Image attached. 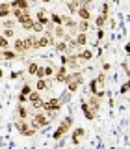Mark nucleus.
Listing matches in <instances>:
<instances>
[{
    "label": "nucleus",
    "instance_id": "1",
    "mask_svg": "<svg viewBox=\"0 0 130 149\" xmlns=\"http://www.w3.org/2000/svg\"><path fill=\"white\" fill-rule=\"evenodd\" d=\"M52 114L54 112H48V114H43V112H35L34 118L30 119V125L32 129H45L46 125H50V121H52Z\"/></svg>",
    "mask_w": 130,
    "mask_h": 149
},
{
    "label": "nucleus",
    "instance_id": "2",
    "mask_svg": "<svg viewBox=\"0 0 130 149\" xmlns=\"http://www.w3.org/2000/svg\"><path fill=\"white\" fill-rule=\"evenodd\" d=\"M73 118H71V116H69V118H65L63 121H62V123H59V127L58 129H56L54 130V134H52V138L54 140H59V138H63L65 136V134H67L69 132V129H71L73 127Z\"/></svg>",
    "mask_w": 130,
    "mask_h": 149
},
{
    "label": "nucleus",
    "instance_id": "3",
    "mask_svg": "<svg viewBox=\"0 0 130 149\" xmlns=\"http://www.w3.org/2000/svg\"><path fill=\"white\" fill-rule=\"evenodd\" d=\"M63 102L59 99H50V101H43V112H58L62 108Z\"/></svg>",
    "mask_w": 130,
    "mask_h": 149
},
{
    "label": "nucleus",
    "instance_id": "4",
    "mask_svg": "<svg viewBox=\"0 0 130 149\" xmlns=\"http://www.w3.org/2000/svg\"><path fill=\"white\" fill-rule=\"evenodd\" d=\"M52 77L56 78L58 82H63V84H67L69 82V73H67V65H62V67L58 69V71H54Z\"/></svg>",
    "mask_w": 130,
    "mask_h": 149
},
{
    "label": "nucleus",
    "instance_id": "5",
    "mask_svg": "<svg viewBox=\"0 0 130 149\" xmlns=\"http://www.w3.org/2000/svg\"><path fill=\"white\" fill-rule=\"evenodd\" d=\"M76 15L80 17V19H84V21H89V19H91V11H89V8H87V6L80 4L78 9H76Z\"/></svg>",
    "mask_w": 130,
    "mask_h": 149
},
{
    "label": "nucleus",
    "instance_id": "6",
    "mask_svg": "<svg viewBox=\"0 0 130 149\" xmlns=\"http://www.w3.org/2000/svg\"><path fill=\"white\" fill-rule=\"evenodd\" d=\"M86 136V130H84L82 127H78V129H74L73 130V143L74 146H78V143L82 142V138Z\"/></svg>",
    "mask_w": 130,
    "mask_h": 149
},
{
    "label": "nucleus",
    "instance_id": "7",
    "mask_svg": "<svg viewBox=\"0 0 130 149\" xmlns=\"http://www.w3.org/2000/svg\"><path fill=\"white\" fill-rule=\"evenodd\" d=\"M11 15L17 19V21H21V19L24 17H30V11L28 9H21V8H11Z\"/></svg>",
    "mask_w": 130,
    "mask_h": 149
},
{
    "label": "nucleus",
    "instance_id": "8",
    "mask_svg": "<svg viewBox=\"0 0 130 149\" xmlns=\"http://www.w3.org/2000/svg\"><path fill=\"white\" fill-rule=\"evenodd\" d=\"M100 101H102V99H99L95 93H91V97H89V99H87L86 102H87V104H89L95 112H99V110H100Z\"/></svg>",
    "mask_w": 130,
    "mask_h": 149
},
{
    "label": "nucleus",
    "instance_id": "9",
    "mask_svg": "<svg viewBox=\"0 0 130 149\" xmlns=\"http://www.w3.org/2000/svg\"><path fill=\"white\" fill-rule=\"evenodd\" d=\"M82 112H84V116H86V118H87V119H95V116H97V112H95V110H93V108H91V106H89V104H87V102H86V101H84V102H82Z\"/></svg>",
    "mask_w": 130,
    "mask_h": 149
},
{
    "label": "nucleus",
    "instance_id": "10",
    "mask_svg": "<svg viewBox=\"0 0 130 149\" xmlns=\"http://www.w3.org/2000/svg\"><path fill=\"white\" fill-rule=\"evenodd\" d=\"M50 45V41H48V37L43 36V37H39V39H35V43L32 49H45V47H48Z\"/></svg>",
    "mask_w": 130,
    "mask_h": 149
},
{
    "label": "nucleus",
    "instance_id": "11",
    "mask_svg": "<svg viewBox=\"0 0 130 149\" xmlns=\"http://www.w3.org/2000/svg\"><path fill=\"white\" fill-rule=\"evenodd\" d=\"M74 41H76V47H86L87 45V32H80L74 37Z\"/></svg>",
    "mask_w": 130,
    "mask_h": 149
},
{
    "label": "nucleus",
    "instance_id": "12",
    "mask_svg": "<svg viewBox=\"0 0 130 149\" xmlns=\"http://www.w3.org/2000/svg\"><path fill=\"white\" fill-rule=\"evenodd\" d=\"M26 101L30 102V104H32V102H37V101H41V91H37V90H32V91L26 95Z\"/></svg>",
    "mask_w": 130,
    "mask_h": 149
},
{
    "label": "nucleus",
    "instance_id": "13",
    "mask_svg": "<svg viewBox=\"0 0 130 149\" xmlns=\"http://www.w3.org/2000/svg\"><path fill=\"white\" fill-rule=\"evenodd\" d=\"M11 17V6L9 4H0V19Z\"/></svg>",
    "mask_w": 130,
    "mask_h": 149
},
{
    "label": "nucleus",
    "instance_id": "14",
    "mask_svg": "<svg viewBox=\"0 0 130 149\" xmlns=\"http://www.w3.org/2000/svg\"><path fill=\"white\" fill-rule=\"evenodd\" d=\"M35 90L37 91H46L50 90V84L45 80V78H37V84H35Z\"/></svg>",
    "mask_w": 130,
    "mask_h": 149
},
{
    "label": "nucleus",
    "instance_id": "15",
    "mask_svg": "<svg viewBox=\"0 0 130 149\" xmlns=\"http://www.w3.org/2000/svg\"><path fill=\"white\" fill-rule=\"evenodd\" d=\"M17 56H19V54L15 52V50H8V49L0 50V58H4V60H15Z\"/></svg>",
    "mask_w": 130,
    "mask_h": 149
},
{
    "label": "nucleus",
    "instance_id": "16",
    "mask_svg": "<svg viewBox=\"0 0 130 149\" xmlns=\"http://www.w3.org/2000/svg\"><path fill=\"white\" fill-rule=\"evenodd\" d=\"M78 56V60H82V62H89V60H93V52L89 49H84L80 54H76Z\"/></svg>",
    "mask_w": 130,
    "mask_h": 149
},
{
    "label": "nucleus",
    "instance_id": "17",
    "mask_svg": "<svg viewBox=\"0 0 130 149\" xmlns=\"http://www.w3.org/2000/svg\"><path fill=\"white\" fill-rule=\"evenodd\" d=\"M9 6H11V8H21V9H28V8H30V2H28V0H13Z\"/></svg>",
    "mask_w": 130,
    "mask_h": 149
},
{
    "label": "nucleus",
    "instance_id": "18",
    "mask_svg": "<svg viewBox=\"0 0 130 149\" xmlns=\"http://www.w3.org/2000/svg\"><path fill=\"white\" fill-rule=\"evenodd\" d=\"M56 45V50H58V52H69V45H67V41H63V39H59L58 43H54Z\"/></svg>",
    "mask_w": 130,
    "mask_h": 149
},
{
    "label": "nucleus",
    "instance_id": "19",
    "mask_svg": "<svg viewBox=\"0 0 130 149\" xmlns=\"http://www.w3.org/2000/svg\"><path fill=\"white\" fill-rule=\"evenodd\" d=\"M17 112H19V118H22V119H28V116H30V110H28L26 104H19Z\"/></svg>",
    "mask_w": 130,
    "mask_h": 149
},
{
    "label": "nucleus",
    "instance_id": "20",
    "mask_svg": "<svg viewBox=\"0 0 130 149\" xmlns=\"http://www.w3.org/2000/svg\"><path fill=\"white\" fill-rule=\"evenodd\" d=\"M37 22H41V24H48V17H46V11L45 9H39L37 11Z\"/></svg>",
    "mask_w": 130,
    "mask_h": 149
},
{
    "label": "nucleus",
    "instance_id": "21",
    "mask_svg": "<svg viewBox=\"0 0 130 149\" xmlns=\"http://www.w3.org/2000/svg\"><path fill=\"white\" fill-rule=\"evenodd\" d=\"M13 50H15L17 54H21V52H24V41L22 39H15V43H13Z\"/></svg>",
    "mask_w": 130,
    "mask_h": 149
},
{
    "label": "nucleus",
    "instance_id": "22",
    "mask_svg": "<svg viewBox=\"0 0 130 149\" xmlns=\"http://www.w3.org/2000/svg\"><path fill=\"white\" fill-rule=\"evenodd\" d=\"M69 80H74V82L82 84V82H84V73H80V71H74L73 74H69Z\"/></svg>",
    "mask_w": 130,
    "mask_h": 149
},
{
    "label": "nucleus",
    "instance_id": "23",
    "mask_svg": "<svg viewBox=\"0 0 130 149\" xmlns=\"http://www.w3.org/2000/svg\"><path fill=\"white\" fill-rule=\"evenodd\" d=\"M19 22L22 24V28H24V30H32V26H34V21H32L30 17H24V19H21Z\"/></svg>",
    "mask_w": 130,
    "mask_h": 149
},
{
    "label": "nucleus",
    "instance_id": "24",
    "mask_svg": "<svg viewBox=\"0 0 130 149\" xmlns=\"http://www.w3.org/2000/svg\"><path fill=\"white\" fill-rule=\"evenodd\" d=\"M50 21H52V24H63V15H59V13L56 11V13L50 15Z\"/></svg>",
    "mask_w": 130,
    "mask_h": 149
},
{
    "label": "nucleus",
    "instance_id": "25",
    "mask_svg": "<svg viewBox=\"0 0 130 149\" xmlns=\"http://www.w3.org/2000/svg\"><path fill=\"white\" fill-rule=\"evenodd\" d=\"M76 28H78V32H87L89 30V21H84L82 19V21L76 24Z\"/></svg>",
    "mask_w": 130,
    "mask_h": 149
},
{
    "label": "nucleus",
    "instance_id": "26",
    "mask_svg": "<svg viewBox=\"0 0 130 149\" xmlns=\"http://www.w3.org/2000/svg\"><path fill=\"white\" fill-rule=\"evenodd\" d=\"M82 2H78V0H73V2H67V9L71 13H76V9H78V6H80Z\"/></svg>",
    "mask_w": 130,
    "mask_h": 149
},
{
    "label": "nucleus",
    "instance_id": "27",
    "mask_svg": "<svg viewBox=\"0 0 130 149\" xmlns=\"http://www.w3.org/2000/svg\"><path fill=\"white\" fill-rule=\"evenodd\" d=\"M106 19H108V15L100 13V15L97 17V28H104V24H106Z\"/></svg>",
    "mask_w": 130,
    "mask_h": 149
},
{
    "label": "nucleus",
    "instance_id": "28",
    "mask_svg": "<svg viewBox=\"0 0 130 149\" xmlns=\"http://www.w3.org/2000/svg\"><path fill=\"white\" fill-rule=\"evenodd\" d=\"M78 86H80L78 82H74V80H69V82H67V91H69V93H74V91L78 90Z\"/></svg>",
    "mask_w": 130,
    "mask_h": 149
},
{
    "label": "nucleus",
    "instance_id": "29",
    "mask_svg": "<svg viewBox=\"0 0 130 149\" xmlns=\"http://www.w3.org/2000/svg\"><path fill=\"white\" fill-rule=\"evenodd\" d=\"M22 41H24V49L26 50H30L32 49V47H34V43H35V37H26V39H22Z\"/></svg>",
    "mask_w": 130,
    "mask_h": 149
},
{
    "label": "nucleus",
    "instance_id": "30",
    "mask_svg": "<svg viewBox=\"0 0 130 149\" xmlns=\"http://www.w3.org/2000/svg\"><path fill=\"white\" fill-rule=\"evenodd\" d=\"M63 26H67V28H76V22H74L71 17H63Z\"/></svg>",
    "mask_w": 130,
    "mask_h": 149
},
{
    "label": "nucleus",
    "instance_id": "31",
    "mask_svg": "<svg viewBox=\"0 0 130 149\" xmlns=\"http://www.w3.org/2000/svg\"><path fill=\"white\" fill-rule=\"evenodd\" d=\"M8 47H9V39H8V37H4L2 34H0V50L8 49Z\"/></svg>",
    "mask_w": 130,
    "mask_h": 149
},
{
    "label": "nucleus",
    "instance_id": "32",
    "mask_svg": "<svg viewBox=\"0 0 130 149\" xmlns=\"http://www.w3.org/2000/svg\"><path fill=\"white\" fill-rule=\"evenodd\" d=\"M43 73H45V78L46 77H52V74H54V67H52V65H45V67H43Z\"/></svg>",
    "mask_w": 130,
    "mask_h": 149
},
{
    "label": "nucleus",
    "instance_id": "33",
    "mask_svg": "<svg viewBox=\"0 0 130 149\" xmlns=\"http://www.w3.org/2000/svg\"><path fill=\"white\" fill-rule=\"evenodd\" d=\"M37 67H39V63H37V62H32L30 65H28V74H35Z\"/></svg>",
    "mask_w": 130,
    "mask_h": 149
},
{
    "label": "nucleus",
    "instance_id": "34",
    "mask_svg": "<svg viewBox=\"0 0 130 149\" xmlns=\"http://www.w3.org/2000/svg\"><path fill=\"white\" fill-rule=\"evenodd\" d=\"M4 28H15V19H4Z\"/></svg>",
    "mask_w": 130,
    "mask_h": 149
},
{
    "label": "nucleus",
    "instance_id": "35",
    "mask_svg": "<svg viewBox=\"0 0 130 149\" xmlns=\"http://www.w3.org/2000/svg\"><path fill=\"white\" fill-rule=\"evenodd\" d=\"M4 37H8V39H11L13 36H15V30L13 28H4V34H2Z\"/></svg>",
    "mask_w": 130,
    "mask_h": 149
},
{
    "label": "nucleus",
    "instance_id": "36",
    "mask_svg": "<svg viewBox=\"0 0 130 149\" xmlns=\"http://www.w3.org/2000/svg\"><path fill=\"white\" fill-rule=\"evenodd\" d=\"M32 91V86H30V84H24V86H22V90H21V93H22V95H28V93H30Z\"/></svg>",
    "mask_w": 130,
    "mask_h": 149
},
{
    "label": "nucleus",
    "instance_id": "37",
    "mask_svg": "<svg viewBox=\"0 0 130 149\" xmlns=\"http://www.w3.org/2000/svg\"><path fill=\"white\" fill-rule=\"evenodd\" d=\"M32 30H34V32H43V24H41V22H34Z\"/></svg>",
    "mask_w": 130,
    "mask_h": 149
},
{
    "label": "nucleus",
    "instance_id": "38",
    "mask_svg": "<svg viewBox=\"0 0 130 149\" xmlns=\"http://www.w3.org/2000/svg\"><path fill=\"white\" fill-rule=\"evenodd\" d=\"M22 74H24L22 71H11V78H21Z\"/></svg>",
    "mask_w": 130,
    "mask_h": 149
},
{
    "label": "nucleus",
    "instance_id": "39",
    "mask_svg": "<svg viewBox=\"0 0 130 149\" xmlns=\"http://www.w3.org/2000/svg\"><path fill=\"white\" fill-rule=\"evenodd\" d=\"M97 80H99V82L102 84V86H104V82H106V74H104V73H100L99 77H97Z\"/></svg>",
    "mask_w": 130,
    "mask_h": 149
},
{
    "label": "nucleus",
    "instance_id": "40",
    "mask_svg": "<svg viewBox=\"0 0 130 149\" xmlns=\"http://www.w3.org/2000/svg\"><path fill=\"white\" fill-rule=\"evenodd\" d=\"M121 93H123V95H127V93H128V84H123V88H121Z\"/></svg>",
    "mask_w": 130,
    "mask_h": 149
},
{
    "label": "nucleus",
    "instance_id": "41",
    "mask_svg": "<svg viewBox=\"0 0 130 149\" xmlns=\"http://www.w3.org/2000/svg\"><path fill=\"white\" fill-rule=\"evenodd\" d=\"M108 11H110V6H108V4H104V6H102V13L108 15Z\"/></svg>",
    "mask_w": 130,
    "mask_h": 149
},
{
    "label": "nucleus",
    "instance_id": "42",
    "mask_svg": "<svg viewBox=\"0 0 130 149\" xmlns=\"http://www.w3.org/2000/svg\"><path fill=\"white\" fill-rule=\"evenodd\" d=\"M97 37H99V39H102V37H104V30H102V28H99V32H97Z\"/></svg>",
    "mask_w": 130,
    "mask_h": 149
},
{
    "label": "nucleus",
    "instance_id": "43",
    "mask_svg": "<svg viewBox=\"0 0 130 149\" xmlns=\"http://www.w3.org/2000/svg\"><path fill=\"white\" fill-rule=\"evenodd\" d=\"M59 60H62V65H67V54H65V52H63V56Z\"/></svg>",
    "mask_w": 130,
    "mask_h": 149
},
{
    "label": "nucleus",
    "instance_id": "44",
    "mask_svg": "<svg viewBox=\"0 0 130 149\" xmlns=\"http://www.w3.org/2000/svg\"><path fill=\"white\" fill-rule=\"evenodd\" d=\"M19 101H21V102H28V101H26V95H22V93L19 95Z\"/></svg>",
    "mask_w": 130,
    "mask_h": 149
},
{
    "label": "nucleus",
    "instance_id": "45",
    "mask_svg": "<svg viewBox=\"0 0 130 149\" xmlns=\"http://www.w3.org/2000/svg\"><path fill=\"white\" fill-rule=\"evenodd\" d=\"M123 69H124V73H127V74H128V63H127V62H124V63H123Z\"/></svg>",
    "mask_w": 130,
    "mask_h": 149
},
{
    "label": "nucleus",
    "instance_id": "46",
    "mask_svg": "<svg viewBox=\"0 0 130 149\" xmlns=\"http://www.w3.org/2000/svg\"><path fill=\"white\" fill-rule=\"evenodd\" d=\"M2 74H4V71H2V69H0V78H2Z\"/></svg>",
    "mask_w": 130,
    "mask_h": 149
},
{
    "label": "nucleus",
    "instance_id": "47",
    "mask_svg": "<svg viewBox=\"0 0 130 149\" xmlns=\"http://www.w3.org/2000/svg\"><path fill=\"white\" fill-rule=\"evenodd\" d=\"M43 2H45V4H46V2H52V0H43Z\"/></svg>",
    "mask_w": 130,
    "mask_h": 149
},
{
    "label": "nucleus",
    "instance_id": "48",
    "mask_svg": "<svg viewBox=\"0 0 130 149\" xmlns=\"http://www.w3.org/2000/svg\"><path fill=\"white\" fill-rule=\"evenodd\" d=\"M115 2H117V0H115Z\"/></svg>",
    "mask_w": 130,
    "mask_h": 149
}]
</instances>
